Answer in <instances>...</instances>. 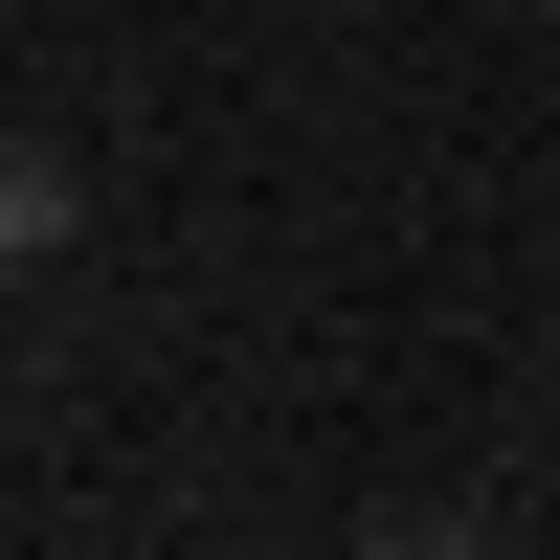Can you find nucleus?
Segmentation results:
<instances>
[{
  "label": "nucleus",
  "mask_w": 560,
  "mask_h": 560,
  "mask_svg": "<svg viewBox=\"0 0 560 560\" xmlns=\"http://www.w3.org/2000/svg\"><path fill=\"white\" fill-rule=\"evenodd\" d=\"M68 224H90V202H68V158H0V269H45Z\"/></svg>",
  "instance_id": "f257e3e1"
}]
</instances>
